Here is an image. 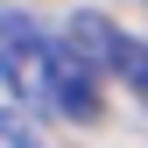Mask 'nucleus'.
<instances>
[{"label": "nucleus", "mask_w": 148, "mask_h": 148, "mask_svg": "<svg viewBox=\"0 0 148 148\" xmlns=\"http://www.w3.org/2000/svg\"><path fill=\"white\" fill-rule=\"evenodd\" d=\"M0 148H42V141H35V127H28L21 113H7V106H0Z\"/></svg>", "instance_id": "20e7f679"}, {"label": "nucleus", "mask_w": 148, "mask_h": 148, "mask_svg": "<svg viewBox=\"0 0 148 148\" xmlns=\"http://www.w3.org/2000/svg\"><path fill=\"white\" fill-rule=\"evenodd\" d=\"M64 42H71V57H78V64H92V71H120V49H127V35L106 21V14H71Z\"/></svg>", "instance_id": "f03ea898"}, {"label": "nucleus", "mask_w": 148, "mask_h": 148, "mask_svg": "<svg viewBox=\"0 0 148 148\" xmlns=\"http://www.w3.org/2000/svg\"><path fill=\"white\" fill-rule=\"evenodd\" d=\"M0 78L21 92V106L49 120H92L99 113V71L71 57V42L42 35L28 14H0Z\"/></svg>", "instance_id": "f257e3e1"}, {"label": "nucleus", "mask_w": 148, "mask_h": 148, "mask_svg": "<svg viewBox=\"0 0 148 148\" xmlns=\"http://www.w3.org/2000/svg\"><path fill=\"white\" fill-rule=\"evenodd\" d=\"M120 78L134 85V99L148 106V42H134V35H127V49H120Z\"/></svg>", "instance_id": "7ed1b4c3"}]
</instances>
